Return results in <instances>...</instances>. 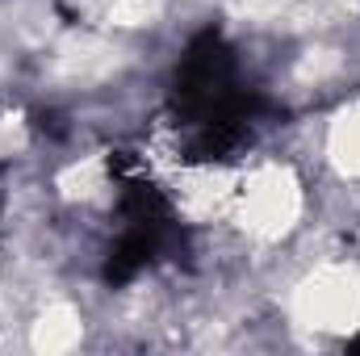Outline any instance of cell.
<instances>
[{
    "label": "cell",
    "mask_w": 360,
    "mask_h": 356,
    "mask_svg": "<svg viewBox=\"0 0 360 356\" xmlns=\"http://www.w3.org/2000/svg\"><path fill=\"white\" fill-rule=\"evenodd\" d=\"M289 314L306 331L352 336L360 327V265L348 256L319 260L297 281V289L289 298Z\"/></svg>",
    "instance_id": "cell-1"
},
{
    "label": "cell",
    "mask_w": 360,
    "mask_h": 356,
    "mask_svg": "<svg viewBox=\"0 0 360 356\" xmlns=\"http://www.w3.org/2000/svg\"><path fill=\"white\" fill-rule=\"evenodd\" d=\"M84 336V319L76 306L68 302H51L34 314L30 323V344L34 348H46V352H59V348H76Z\"/></svg>",
    "instance_id": "cell-2"
}]
</instances>
